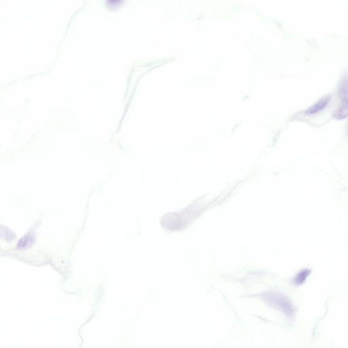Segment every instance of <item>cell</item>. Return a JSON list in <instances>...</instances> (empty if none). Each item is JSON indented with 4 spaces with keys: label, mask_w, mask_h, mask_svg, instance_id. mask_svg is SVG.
I'll return each mask as SVG.
<instances>
[{
    "label": "cell",
    "mask_w": 348,
    "mask_h": 348,
    "mask_svg": "<svg viewBox=\"0 0 348 348\" xmlns=\"http://www.w3.org/2000/svg\"><path fill=\"white\" fill-rule=\"evenodd\" d=\"M338 95L342 102H348V76L341 81L338 87Z\"/></svg>",
    "instance_id": "1"
},
{
    "label": "cell",
    "mask_w": 348,
    "mask_h": 348,
    "mask_svg": "<svg viewBox=\"0 0 348 348\" xmlns=\"http://www.w3.org/2000/svg\"><path fill=\"white\" fill-rule=\"evenodd\" d=\"M330 102V97H326L320 100L319 102H317L316 104L313 105L310 108L308 109L306 113L308 114H313L317 113L320 110H323L325 107Z\"/></svg>",
    "instance_id": "2"
},
{
    "label": "cell",
    "mask_w": 348,
    "mask_h": 348,
    "mask_svg": "<svg viewBox=\"0 0 348 348\" xmlns=\"http://www.w3.org/2000/svg\"><path fill=\"white\" fill-rule=\"evenodd\" d=\"M334 117L338 120L348 117V102H342V104L335 110Z\"/></svg>",
    "instance_id": "3"
},
{
    "label": "cell",
    "mask_w": 348,
    "mask_h": 348,
    "mask_svg": "<svg viewBox=\"0 0 348 348\" xmlns=\"http://www.w3.org/2000/svg\"><path fill=\"white\" fill-rule=\"evenodd\" d=\"M33 242V237L31 235H26L23 238H22L20 240L18 244L19 247L20 248H25V247H28L32 244Z\"/></svg>",
    "instance_id": "4"
}]
</instances>
